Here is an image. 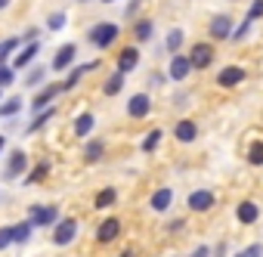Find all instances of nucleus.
Segmentation results:
<instances>
[{"label":"nucleus","mask_w":263,"mask_h":257,"mask_svg":"<svg viewBox=\"0 0 263 257\" xmlns=\"http://www.w3.org/2000/svg\"><path fill=\"white\" fill-rule=\"evenodd\" d=\"M93 127H96V115H93V112H81V115L74 118V137H78V140L90 137Z\"/></svg>","instance_id":"18"},{"label":"nucleus","mask_w":263,"mask_h":257,"mask_svg":"<svg viewBox=\"0 0 263 257\" xmlns=\"http://www.w3.org/2000/svg\"><path fill=\"white\" fill-rule=\"evenodd\" d=\"M74 235H78V220H74V217H65V220H59V223L53 226V245H56V248L71 245Z\"/></svg>","instance_id":"4"},{"label":"nucleus","mask_w":263,"mask_h":257,"mask_svg":"<svg viewBox=\"0 0 263 257\" xmlns=\"http://www.w3.org/2000/svg\"><path fill=\"white\" fill-rule=\"evenodd\" d=\"M47 174H50V161H41L37 168H31V171L25 174V186H34V183H44V180H47Z\"/></svg>","instance_id":"23"},{"label":"nucleus","mask_w":263,"mask_h":257,"mask_svg":"<svg viewBox=\"0 0 263 257\" xmlns=\"http://www.w3.org/2000/svg\"><path fill=\"white\" fill-rule=\"evenodd\" d=\"M25 171H28V155H25V149H13L4 177H7V180H16V177H25Z\"/></svg>","instance_id":"8"},{"label":"nucleus","mask_w":263,"mask_h":257,"mask_svg":"<svg viewBox=\"0 0 263 257\" xmlns=\"http://www.w3.org/2000/svg\"><path fill=\"white\" fill-rule=\"evenodd\" d=\"M189 62H192V68H195V71H204V68H211V65H214V44H208V41H198V44L189 50Z\"/></svg>","instance_id":"3"},{"label":"nucleus","mask_w":263,"mask_h":257,"mask_svg":"<svg viewBox=\"0 0 263 257\" xmlns=\"http://www.w3.org/2000/svg\"><path fill=\"white\" fill-rule=\"evenodd\" d=\"M171 205H174V189H171V186L155 189V192H152V198H149V208H152L155 214H164Z\"/></svg>","instance_id":"15"},{"label":"nucleus","mask_w":263,"mask_h":257,"mask_svg":"<svg viewBox=\"0 0 263 257\" xmlns=\"http://www.w3.org/2000/svg\"><path fill=\"white\" fill-rule=\"evenodd\" d=\"M65 25H68V13H62V10L50 13V19H47V28H50V31H62Z\"/></svg>","instance_id":"31"},{"label":"nucleus","mask_w":263,"mask_h":257,"mask_svg":"<svg viewBox=\"0 0 263 257\" xmlns=\"http://www.w3.org/2000/svg\"><path fill=\"white\" fill-rule=\"evenodd\" d=\"M118 235H121V220H118V217H105V220L99 223V229H96V242H99V245H111Z\"/></svg>","instance_id":"10"},{"label":"nucleus","mask_w":263,"mask_h":257,"mask_svg":"<svg viewBox=\"0 0 263 257\" xmlns=\"http://www.w3.org/2000/svg\"><path fill=\"white\" fill-rule=\"evenodd\" d=\"M102 4H115V0H102Z\"/></svg>","instance_id":"44"},{"label":"nucleus","mask_w":263,"mask_h":257,"mask_svg":"<svg viewBox=\"0 0 263 257\" xmlns=\"http://www.w3.org/2000/svg\"><path fill=\"white\" fill-rule=\"evenodd\" d=\"M183 41H186V34H183V28H171L167 31V41H164V47H167V53L174 56V53H180V47H183Z\"/></svg>","instance_id":"25"},{"label":"nucleus","mask_w":263,"mask_h":257,"mask_svg":"<svg viewBox=\"0 0 263 257\" xmlns=\"http://www.w3.org/2000/svg\"><path fill=\"white\" fill-rule=\"evenodd\" d=\"M152 31H155V25H152V19H140V22L134 25V38H137L140 44H146V41H152Z\"/></svg>","instance_id":"24"},{"label":"nucleus","mask_w":263,"mask_h":257,"mask_svg":"<svg viewBox=\"0 0 263 257\" xmlns=\"http://www.w3.org/2000/svg\"><path fill=\"white\" fill-rule=\"evenodd\" d=\"M245 78H248V75H245V68H241V65H226V68H220V75H217V84L229 90V87H238Z\"/></svg>","instance_id":"13"},{"label":"nucleus","mask_w":263,"mask_h":257,"mask_svg":"<svg viewBox=\"0 0 263 257\" xmlns=\"http://www.w3.org/2000/svg\"><path fill=\"white\" fill-rule=\"evenodd\" d=\"M53 115H56V108H53V105H47V108L34 112V118H31V124L25 127V131H28V134H37V131H41V127H44V124H47V121H50Z\"/></svg>","instance_id":"20"},{"label":"nucleus","mask_w":263,"mask_h":257,"mask_svg":"<svg viewBox=\"0 0 263 257\" xmlns=\"http://www.w3.org/2000/svg\"><path fill=\"white\" fill-rule=\"evenodd\" d=\"M22 50V38H7V41H0V62H7V56L19 53Z\"/></svg>","instance_id":"28"},{"label":"nucleus","mask_w":263,"mask_h":257,"mask_svg":"<svg viewBox=\"0 0 263 257\" xmlns=\"http://www.w3.org/2000/svg\"><path fill=\"white\" fill-rule=\"evenodd\" d=\"M22 105H25V99H22L19 93L10 96V99H4V102H0V118H13V115H19Z\"/></svg>","instance_id":"21"},{"label":"nucleus","mask_w":263,"mask_h":257,"mask_svg":"<svg viewBox=\"0 0 263 257\" xmlns=\"http://www.w3.org/2000/svg\"><path fill=\"white\" fill-rule=\"evenodd\" d=\"M208 34H211L214 41H232V34H235L232 16H226V13L214 16V19H211V25H208Z\"/></svg>","instance_id":"6"},{"label":"nucleus","mask_w":263,"mask_h":257,"mask_svg":"<svg viewBox=\"0 0 263 257\" xmlns=\"http://www.w3.org/2000/svg\"><path fill=\"white\" fill-rule=\"evenodd\" d=\"M235 217H238V223H241V226H251V223H257V220H260V208H257L254 201H241V205L235 208Z\"/></svg>","instance_id":"19"},{"label":"nucleus","mask_w":263,"mask_h":257,"mask_svg":"<svg viewBox=\"0 0 263 257\" xmlns=\"http://www.w3.org/2000/svg\"><path fill=\"white\" fill-rule=\"evenodd\" d=\"M127 115L134 118V121H143L152 115V96L149 93H134L127 99Z\"/></svg>","instance_id":"5"},{"label":"nucleus","mask_w":263,"mask_h":257,"mask_svg":"<svg viewBox=\"0 0 263 257\" xmlns=\"http://www.w3.org/2000/svg\"><path fill=\"white\" fill-rule=\"evenodd\" d=\"M251 25H254V22H251V19H245V22H241V25L235 28V34H232V41H235V44H238V41H245V38H248V31H251Z\"/></svg>","instance_id":"38"},{"label":"nucleus","mask_w":263,"mask_h":257,"mask_svg":"<svg viewBox=\"0 0 263 257\" xmlns=\"http://www.w3.org/2000/svg\"><path fill=\"white\" fill-rule=\"evenodd\" d=\"M41 53V41H31L28 47H22L19 53H16V59H13V68L19 71V68H28L31 62H34V56Z\"/></svg>","instance_id":"17"},{"label":"nucleus","mask_w":263,"mask_h":257,"mask_svg":"<svg viewBox=\"0 0 263 257\" xmlns=\"http://www.w3.org/2000/svg\"><path fill=\"white\" fill-rule=\"evenodd\" d=\"M174 137H177V143H195L198 140V124L192 118H180L174 124Z\"/></svg>","instance_id":"11"},{"label":"nucleus","mask_w":263,"mask_h":257,"mask_svg":"<svg viewBox=\"0 0 263 257\" xmlns=\"http://www.w3.org/2000/svg\"><path fill=\"white\" fill-rule=\"evenodd\" d=\"M137 65H140V47H124L118 53V71L121 75H130Z\"/></svg>","instance_id":"14"},{"label":"nucleus","mask_w":263,"mask_h":257,"mask_svg":"<svg viewBox=\"0 0 263 257\" xmlns=\"http://www.w3.org/2000/svg\"><path fill=\"white\" fill-rule=\"evenodd\" d=\"M118 38H121V28H118L115 22H96V25L87 31V41H90L96 50H108Z\"/></svg>","instance_id":"1"},{"label":"nucleus","mask_w":263,"mask_h":257,"mask_svg":"<svg viewBox=\"0 0 263 257\" xmlns=\"http://www.w3.org/2000/svg\"><path fill=\"white\" fill-rule=\"evenodd\" d=\"M118 257H134V251H121V254H118Z\"/></svg>","instance_id":"42"},{"label":"nucleus","mask_w":263,"mask_h":257,"mask_svg":"<svg viewBox=\"0 0 263 257\" xmlns=\"http://www.w3.org/2000/svg\"><path fill=\"white\" fill-rule=\"evenodd\" d=\"M189 71H195V68H192V62H189V56L174 53V56H171V65H167V78L180 84V81H186V78H189Z\"/></svg>","instance_id":"7"},{"label":"nucleus","mask_w":263,"mask_h":257,"mask_svg":"<svg viewBox=\"0 0 263 257\" xmlns=\"http://www.w3.org/2000/svg\"><path fill=\"white\" fill-rule=\"evenodd\" d=\"M31 229H34V223H31V220L16 223V226H13V242H16V245H25V242L31 238Z\"/></svg>","instance_id":"27"},{"label":"nucleus","mask_w":263,"mask_h":257,"mask_svg":"<svg viewBox=\"0 0 263 257\" xmlns=\"http://www.w3.org/2000/svg\"><path fill=\"white\" fill-rule=\"evenodd\" d=\"M214 257H226V242H220V245L214 248Z\"/></svg>","instance_id":"40"},{"label":"nucleus","mask_w":263,"mask_h":257,"mask_svg":"<svg viewBox=\"0 0 263 257\" xmlns=\"http://www.w3.org/2000/svg\"><path fill=\"white\" fill-rule=\"evenodd\" d=\"M10 245H16L13 242V226H0V251H7Z\"/></svg>","instance_id":"36"},{"label":"nucleus","mask_w":263,"mask_h":257,"mask_svg":"<svg viewBox=\"0 0 263 257\" xmlns=\"http://www.w3.org/2000/svg\"><path fill=\"white\" fill-rule=\"evenodd\" d=\"M59 93H65V90H62V84H50V87H44V90H41V93L31 99V112H41V108H47V105H50V102H53Z\"/></svg>","instance_id":"16"},{"label":"nucleus","mask_w":263,"mask_h":257,"mask_svg":"<svg viewBox=\"0 0 263 257\" xmlns=\"http://www.w3.org/2000/svg\"><path fill=\"white\" fill-rule=\"evenodd\" d=\"M28 220L34 226H56L62 217H59V208L56 205H31L28 208Z\"/></svg>","instance_id":"2"},{"label":"nucleus","mask_w":263,"mask_h":257,"mask_svg":"<svg viewBox=\"0 0 263 257\" xmlns=\"http://www.w3.org/2000/svg\"><path fill=\"white\" fill-rule=\"evenodd\" d=\"M245 19H251V22L263 19V0H251V10H248V16H245Z\"/></svg>","instance_id":"37"},{"label":"nucleus","mask_w":263,"mask_h":257,"mask_svg":"<svg viewBox=\"0 0 263 257\" xmlns=\"http://www.w3.org/2000/svg\"><path fill=\"white\" fill-rule=\"evenodd\" d=\"M10 4H13V0H0V10H7Z\"/></svg>","instance_id":"41"},{"label":"nucleus","mask_w":263,"mask_h":257,"mask_svg":"<svg viewBox=\"0 0 263 257\" xmlns=\"http://www.w3.org/2000/svg\"><path fill=\"white\" fill-rule=\"evenodd\" d=\"M102 152H105V143H102V140H90V143L84 146V161H87V164H96V161L102 158Z\"/></svg>","instance_id":"22"},{"label":"nucleus","mask_w":263,"mask_h":257,"mask_svg":"<svg viewBox=\"0 0 263 257\" xmlns=\"http://www.w3.org/2000/svg\"><path fill=\"white\" fill-rule=\"evenodd\" d=\"M74 56H78V47H74V44H62V47L56 50V56H53L50 68H53V71H65V68H71Z\"/></svg>","instance_id":"12"},{"label":"nucleus","mask_w":263,"mask_h":257,"mask_svg":"<svg viewBox=\"0 0 263 257\" xmlns=\"http://www.w3.org/2000/svg\"><path fill=\"white\" fill-rule=\"evenodd\" d=\"M248 164L251 168H263V140H254L248 149Z\"/></svg>","instance_id":"30"},{"label":"nucleus","mask_w":263,"mask_h":257,"mask_svg":"<svg viewBox=\"0 0 263 257\" xmlns=\"http://www.w3.org/2000/svg\"><path fill=\"white\" fill-rule=\"evenodd\" d=\"M121 90H124V75H121V71H115V75L102 84V93H105V96H118Z\"/></svg>","instance_id":"29"},{"label":"nucleus","mask_w":263,"mask_h":257,"mask_svg":"<svg viewBox=\"0 0 263 257\" xmlns=\"http://www.w3.org/2000/svg\"><path fill=\"white\" fill-rule=\"evenodd\" d=\"M214 192L211 189H195V192H189V198H186V205H189V211H195V214H204V211H211L214 208Z\"/></svg>","instance_id":"9"},{"label":"nucleus","mask_w":263,"mask_h":257,"mask_svg":"<svg viewBox=\"0 0 263 257\" xmlns=\"http://www.w3.org/2000/svg\"><path fill=\"white\" fill-rule=\"evenodd\" d=\"M115 201H118V192H115L111 186H105V189H99V192H96V198H93V205H96L99 211H102V208H111Z\"/></svg>","instance_id":"26"},{"label":"nucleus","mask_w":263,"mask_h":257,"mask_svg":"<svg viewBox=\"0 0 263 257\" xmlns=\"http://www.w3.org/2000/svg\"><path fill=\"white\" fill-rule=\"evenodd\" d=\"M161 137H164V131H158V127H155V131H149L146 140H143V152H155L158 143H161Z\"/></svg>","instance_id":"32"},{"label":"nucleus","mask_w":263,"mask_h":257,"mask_svg":"<svg viewBox=\"0 0 263 257\" xmlns=\"http://www.w3.org/2000/svg\"><path fill=\"white\" fill-rule=\"evenodd\" d=\"M16 81V68L7 65V62H0V87H10Z\"/></svg>","instance_id":"34"},{"label":"nucleus","mask_w":263,"mask_h":257,"mask_svg":"<svg viewBox=\"0 0 263 257\" xmlns=\"http://www.w3.org/2000/svg\"><path fill=\"white\" fill-rule=\"evenodd\" d=\"M44 78H47V68H44V65H34V68L25 75V87H37V84H44Z\"/></svg>","instance_id":"33"},{"label":"nucleus","mask_w":263,"mask_h":257,"mask_svg":"<svg viewBox=\"0 0 263 257\" xmlns=\"http://www.w3.org/2000/svg\"><path fill=\"white\" fill-rule=\"evenodd\" d=\"M232 257H263V245H260V242H254V245L241 248V251H238V254H232Z\"/></svg>","instance_id":"35"},{"label":"nucleus","mask_w":263,"mask_h":257,"mask_svg":"<svg viewBox=\"0 0 263 257\" xmlns=\"http://www.w3.org/2000/svg\"><path fill=\"white\" fill-rule=\"evenodd\" d=\"M4 146H7V137H0V152H4Z\"/></svg>","instance_id":"43"},{"label":"nucleus","mask_w":263,"mask_h":257,"mask_svg":"<svg viewBox=\"0 0 263 257\" xmlns=\"http://www.w3.org/2000/svg\"><path fill=\"white\" fill-rule=\"evenodd\" d=\"M189 257H211V248H208V245H198V248H195Z\"/></svg>","instance_id":"39"}]
</instances>
